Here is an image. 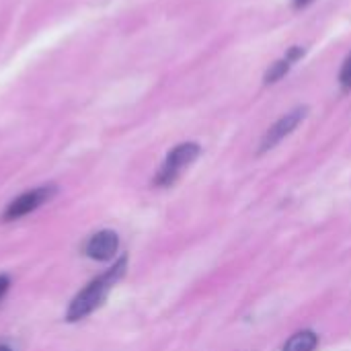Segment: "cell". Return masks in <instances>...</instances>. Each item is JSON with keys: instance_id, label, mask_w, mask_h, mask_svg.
I'll return each instance as SVG.
<instances>
[{"instance_id": "cell-1", "label": "cell", "mask_w": 351, "mask_h": 351, "mask_svg": "<svg viewBox=\"0 0 351 351\" xmlns=\"http://www.w3.org/2000/svg\"><path fill=\"white\" fill-rule=\"evenodd\" d=\"M125 267H128V259L121 257L111 269H107L105 274H101L99 278H95V280H93L82 292H78L76 298L70 302V308H68V313H66V319H68L70 323L82 321V319L88 317L93 311H97V308L105 302L109 290L123 278Z\"/></svg>"}, {"instance_id": "cell-2", "label": "cell", "mask_w": 351, "mask_h": 351, "mask_svg": "<svg viewBox=\"0 0 351 351\" xmlns=\"http://www.w3.org/2000/svg\"><path fill=\"white\" fill-rule=\"evenodd\" d=\"M199 154H202V148L195 142H183V144L175 146L167 154L162 167L158 169V173L154 177V185H158V187L173 185L179 179V175L183 173V169H187Z\"/></svg>"}, {"instance_id": "cell-3", "label": "cell", "mask_w": 351, "mask_h": 351, "mask_svg": "<svg viewBox=\"0 0 351 351\" xmlns=\"http://www.w3.org/2000/svg\"><path fill=\"white\" fill-rule=\"evenodd\" d=\"M56 195V185H41L37 189H31L23 195H19L16 199H12L8 204V208L4 210V220L10 222V220H19L31 212H35L37 208H41L43 204H47L51 197Z\"/></svg>"}, {"instance_id": "cell-4", "label": "cell", "mask_w": 351, "mask_h": 351, "mask_svg": "<svg viewBox=\"0 0 351 351\" xmlns=\"http://www.w3.org/2000/svg\"><path fill=\"white\" fill-rule=\"evenodd\" d=\"M306 115H308V107H296V109H292L290 113L282 115V117L263 134L259 152H267V150H271L274 146H278L284 138H288V136L304 121Z\"/></svg>"}, {"instance_id": "cell-5", "label": "cell", "mask_w": 351, "mask_h": 351, "mask_svg": "<svg viewBox=\"0 0 351 351\" xmlns=\"http://www.w3.org/2000/svg\"><path fill=\"white\" fill-rule=\"evenodd\" d=\"M119 247V239L113 230H101L97 234H93L86 243V255L95 261H107L117 253Z\"/></svg>"}, {"instance_id": "cell-6", "label": "cell", "mask_w": 351, "mask_h": 351, "mask_svg": "<svg viewBox=\"0 0 351 351\" xmlns=\"http://www.w3.org/2000/svg\"><path fill=\"white\" fill-rule=\"evenodd\" d=\"M304 47H300V45H292L288 51H286V56L284 58H280V60H276L267 70H265V76H263V82L265 84H276V82H280L290 70H292V66L304 56Z\"/></svg>"}, {"instance_id": "cell-7", "label": "cell", "mask_w": 351, "mask_h": 351, "mask_svg": "<svg viewBox=\"0 0 351 351\" xmlns=\"http://www.w3.org/2000/svg\"><path fill=\"white\" fill-rule=\"evenodd\" d=\"M317 346H319V337L313 331H300L286 341L284 351H315Z\"/></svg>"}, {"instance_id": "cell-8", "label": "cell", "mask_w": 351, "mask_h": 351, "mask_svg": "<svg viewBox=\"0 0 351 351\" xmlns=\"http://www.w3.org/2000/svg\"><path fill=\"white\" fill-rule=\"evenodd\" d=\"M339 82H341V86L348 90L351 88V53L346 58V62H343V66H341V72H339Z\"/></svg>"}, {"instance_id": "cell-9", "label": "cell", "mask_w": 351, "mask_h": 351, "mask_svg": "<svg viewBox=\"0 0 351 351\" xmlns=\"http://www.w3.org/2000/svg\"><path fill=\"white\" fill-rule=\"evenodd\" d=\"M8 288H10V278L8 276H0V300L8 292Z\"/></svg>"}, {"instance_id": "cell-10", "label": "cell", "mask_w": 351, "mask_h": 351, "mask_svg": "<svg viewBox=\"0 0 351 351\" xmlns=\"http://www.w3.org/2000/svg\"><path fill=\"white\" fill-rule=\"evenodd\" d=\"M292 2H294V6H296V8H304V6L313 4L315 0H292Z\"/></svg>"}, {"instance_id": "cell-11", "label": "cell", "mask_w": 351, "mask_h": 351, "mask_svg": "<svg viewBox=\"0 0 351 351\" xmlns=\"http://www.w3.org/2000/svg\"><path fill=\"white\" fill-rule=\"evenodd\" d=\"M0 351H12L8 346H4V343H0Z\"/></svg>"}]
</instances>
